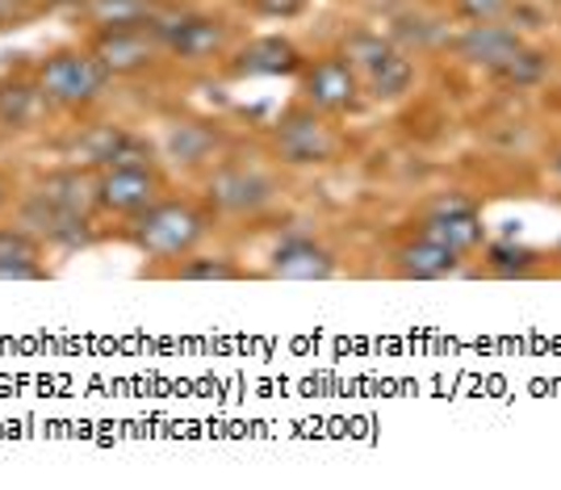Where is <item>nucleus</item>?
Returning a JSON list of instances; mask_svg holds the SVG:
<instances>
[{
    "label": "nucleus",
    "instance_id": "9b49d317",
    "mask_svg": "<svg viewBox=\"0 0 561 490\" xmlns=\"http://www.w3.org/2000/svg\"><path fill=\"white\" fill-rule=\"evenodd\" d=\"M420 235H427V239H436V243L453 248L457 257H469V252H478V248L486 243L482 214L473 210V202L457 197V193H453V197H440V202L427 210Z\"/></svg>",
    "mask_w": 561,
    "mask_h": 490
},
{
    "label": "nucleus",
    "instance_id": "6e6552de",
    "mask_svg": "<svg viewBox=\"0 0 561 490\" xmlns=\"http://www.w3.org/2000/svg\"><path fill=\"white\" fill-rule=\"evenodd\" d=\"M360 76L344 55H323L302 64V101L319 114H356L360 110Z\"/></svg>",
    "mask_w": 561,
    "mask_h": 490
},
{
    "label": "nucleus",
    "instance_id": "4468645a",
    "mask_svg": "<svg viewBox=\"0 0 561 490\" xmlns=\"http://www.w3.org/2000/svg\"><path fill=\"white\" fill-rule=\"evenodd\" d=\"M394 273L407 281H445L453 273H461V257L445 248V243H436V239H411V243H402L394 252Z\"/></svg>",
    "mask_w": 561,
    "mask_h": 490
},
{
    "label": "nucleus",
    "instance_id": "dca6fc26",
    "mask_svg": "<svg viewBox=\"0 0 561 490\" xmlns=\"http://www.w3.org/2000/svg\"><path fill=\"white\" fill-rule=\"evenodd\" d=\"M34 193L71 214H93L96 210V172L93 168H80V163H76V168H55L47 176H38Z\"/></svg>",
    "mask_w": 561,
    "mask_h": 490
},
{
    "label": "nucleus",
    "instance_id": "6ab92c4d",
    "mask_svg": "<svg viewBox=\"0 0 561 490\" xmlns=\"http://www.w3.org/2000/svg\"><path fill=\"white\" fill-rule=\"evenodd\" d=\"M222 147V139L202 122H172L164 135V156L181 168H202L214 160V151Z\"/></svg>",
    "mask_w": 561,
    "mask_h": 490
},
{
    "label": "nucleus",
    "instance_id": "5701e85b",
    "mask_svg": "<svg viewBox=\"0 0 561 490\" xmlns=\"http://www.w3.org/2000/svg\"><path fill=\"white\" fill-rule=\"evenodd\" d=\"M545 71H549V55H545V50L519 47L494 76H499V80H512V84H537Z\"/></svg>",
    "mask_w": 561,
    "mask_h": 490
},
{
    "label": "nucleus",
    "instance_id": "4be33fe9",
    "mask_svg": "<svg viewBox=\"0 0 561 490\" xmlns=\"http://www.w3.org/2000/svg\"><path fill=\"white\" fill-rule=\"evenodd\" d=\"M537 264L540 257L533 248H515V243H491L486 248V269H491L494 277H524Z\"/></svg>",
    "mask_w": 561,
    "mask_h": 490
},
{
    "label": "nucleus",
    "instance_id": "bb28decb",
    "mask_svg": "<svg viewBox=\"0 0 561 490\" xmlns=\"http://www.w3.org/2000/svg\"><path fill=\"white\" fill-rule=\"evenodd\" d=\"M9 197H13V185H9V176L0 172V214H4V206H9Z\"/></svg>",
    "mask_w": 561,
    "mask_h": 490
},
{
    "label": "nucleus",
    "instance_id": "aec40b11",
    "mask_svg": "<svg viewBox=\"0 0 561 490\" xmlns=\"http://www.w3.org/2000/svg\"><path fill=\"white\" fill-rule=\"evenodd\" d=\"M84 18L96 30H110V25H151L160 18V9L151 0H84Z\"/></svg>",
    "mask_w": 561,
    "mask_h": 490
},
{
    "label": "nucleus",
    "instance_id": "a211bd4d",
    "mask_svg": "<svg viewBox=\"0 0 561 490\" xmlns=\"http://www.w3.org/2000/svg\"><path fill=\"white\" fill-rule=\"evenodd\" d=\"M43 105H47V96L38 89V76H30V71L0 76V130H25L43 114Z\"/></svg>",
    "mask_w": 561,
    "mask_h": 490
},
{
    "label": "nucleus",
    "instance_id": "0eeeda50",
    "mask_svg": "<svg viewBox=\"0 0 561 490\" xmlns=\"http://www.w3.org/2000/svg\"><path fill=\"white\" fill-rule=\"evenodd\" d=\"M164 193L160 168H96V210L114 218H139Z\"/></svg>",
    "mask_w": 561,
    "mask_h": 490
},
{
    "label": "nucleus",
    "instance_id": "2eb2a0df",
    "mask_svg": "<svg viewBox=\"0 0 561 490\" xmlns=\"http://www.w3.org/2000/svg\"><path fill=\"white\" fill-rule=\"evenodd\" d=\"M0 281H47V248L25 227H0Z\"/></svg>",
    "mask_w": 561,
    "mask_h": 490
},
{
    "label": "nucleus",
    "instance_id": "393cba45",
    "mask_svg": "<svg viewBox=\"0 0 561 490\" xmlns=\"http://www.w3.org/2000/svg\"><path fill=\"white\" fill-rule=\"evenodd\" d=\"M248 4H252V13L268 18V22H289L306 9V0H248Z\"/></svg>",
    "mask_w": 561,
    "mask_h": 490
},
{
    "label": "nucleus",
    "instance_id": "f8f14e48",
    "mask_svg": "<svg viewBox=\"0 0 561 490\" xmlns=\"http://www.w3.org/2000/svg\"><path fill=\"white\" fill-rule=\"evenodd\" d=\"M335 257H331L323 243L306 239V235H294L277 243V252L268 257V277L277 281H331L335 277Z\"/></svg>",
    "mask_w": 561,
    "mask_h": 490
},
{
    "label": "nucleus",
    "instance_id": "20e7f679",
    "mask_svg": "<svg viewBox=\"0 0 561 490\" xmlns=\"http://www.w3.org/2000/svg\"><path fill=\"white\" fill-rule=\"evenodd\" d=\"M340 135L328 126V114H319L314 105H294L285 110L273 130V151L294 168H310V163H331L340 156Z\"/></svg>",
    "mask_w": 561,
    "mask_h": 490
},
{
    "label": "nucleus",
    "instance_id": "1a4fd4ad",
    "mask_svg": "<svg viewBox=\"0 0 561 490\" xmlns=\"http://www.w3.org/2000/svg\"><path fill=\"white\" fill-rule=\"evenodd\" d=\"M156 30L164 38V50L172 59H185V64H202L227 50L231 38V25L222 18H206V13H176V18H156Z\"/></svg>",
    "mask_w": 561,
    "mask_h": 490
},
{
    "label": "nucleus",
    "instance_id": "39448f33",
    "mask_svg": "<svg viewBox=\"0 0 561 490\" xmlns=\"http://www.w3.org/2000/svg\"><path fill=\"white\" fill-rule=\"evenodd\" d=\"M273 197H277L273 176L260 172V168H248V163H222V168H214L210 181H206L210 210L227 214V218H252L264 206H273Z\"/></svg>",
    "mask_w": 561,
    "mask_h": 490
},
{
    "label": "nucleus",
    "instance_id": "a878e982",
    "mask_svg": "<svg viewBox=\"0 0 561 490\" xmlns=\"http://www.w3.org/2000/svg\"><path fill=\"white\" fill-rule=\"evenodd\" d=\"M34 18V0H0V30H13Z\"/></svg>",
    "mask_w": 561,
    "mask_h": 490
},
{
    "label": "nucleus",
    "instance_id": "9d476101",
    "mask_svg": "<svg viewBox=\"0 0 561 490\" xmlns=\"http://www.w3.org/2000/svg\"><path fill=\"white\" fill-rule=\"evenodd\" d=\"M22 227L34 239H43V248H64V252H80L93 243V223L89 214H71L64 206H55L38 193H25V202L18 206Z\"/></svg>",
    "mask_w": 561,
    "mask_h": 490
},
{
    "label": "nucleus",
    "instance_id": "f3484780",
    "mask_svg": "<svg viewBox=\"0 0 561 490\" xmlns=\"http://www.w3.org/2000/svg\"><path fill=\"white\" fill-rule=\"evenodd\" d=\"M234 71L239 76H294L302 71V50L280 34H264L234 55Z\"/></svg>",
    "mask_w": 561,
    "mask_h": 490
},
{
    "label": "nucleus",
    "instance_id": "7ed1b4c3",
    "mask_svg": "<svg viewBox=\"0 0 561 490\" xmlns=\"http://www.w3.org/2000/svg\"><path fill=\"white\" fill-rule=\"evenodd\" d=\"M344 59L360 76V89L374 101H398L415 84V64L407 59V50H398L390 38L369 34V30H356L344 38Z\"/></svg>",
    "mask_w": 561,
    "mask_h": 490
},
{
    "label": "nucleus",
    "instance_id": "423d86ee",
    "mask_svg": "<svg viewBox=\"0 0 561 490\" xmlns=\"http://www.w3.org/2000/svg\"><path fill=\"white\" fill-rule=\"evenodd\" d=\"M89 50L101 59V68L110 71V76H139V71L160 64L164 38H160L156 22L151 25H110V30H96Z\"/></svg>",
    "mask_w": 561,
    "mask_h": 490
},
{
    "label": "nucleus",
    "instance_id": "f257e3e1",
    "mask_svg": "<svg viewBox=\"0 0 561 490\" xmlns=\"http://www.w3.org/2000/svg\"><path fill=\"white\" fill-rule=\"evenodd\" d=\"M210 231L206 210H197L193 202H172L160 197L156 206H147L139 218H130L126 239L151 260H185Z\"/></svg>",
    "mask_w": 561,
    "mask_h": 490
},
{
    "label": "nucleus",
    "instance_id": "b1692460",
    "mask_svg": "<svg viewBox=\"0 0 561 490\" xmlns=\"http://www.w3.org/2000/svg\"><path fill=\"white\" fill-rule=\"evenodd\" d=\"M457 13L466 22H503V13H512V0H457Z\"/></svg>",
    "mask_w": 561,
    "mask_h": 490
},
{
    "label": "nucleus",
    "instance_id": "f03ea898",
    "mask_svg": "<svg viewBox=\"0 0 561 490\" xmlns=\"http://www.w3.org/2000/svg\"><path fill=\"white\" fill-rule=\"evenodd\" d=\"M34 76H38V89L47 96V105H55V110H89L93 101L105 96L110 80H114L89 47L50 50L47 59L34 68Z\"/></svg>",
    "mask_w": 561,
    "mask_h": 490
},
{
    "label": "nucleus",
    "instance_id": "412c9836",
    "mask_svg": "<svg viewBox=\"0 0 561 490\" xmlns=\"http://www.w3.org/2000/svg\"><path fill=\"white\" fill-rule=\"evenodd\" d=\"M176 281H243V269L227 257H185V264L172 269Z\"/></svg>",
    "mask_w": 561,
    "mask_h": 490
},
{
    "label": "nucleus",
    "instance_id": "ddd939ff",
    "mask_svg": "<svg viewBox=\"0 0 561 490\" xmlns=\"http://www.w3.org/2000/svg\"><path fill=\"white\" fill-rule=\"evenodd\" d=\"M453 47H457V55H461L466 64H473V68L499 71L515 50L524 47V38L503 22H473L466 34H457Z\"/></svg>",
    "mask_w": 561,
    "mask_h": 490
},
{
    "label": "nucleus",
    "instance_id": "cd10ccee",
    "mask_svg": "<svg viewBox=\"0 0 561 490\" xmlns=\"http://www.w3.org/2000/svg\"><path fill=\"white\" fill-rule=\"evenodd\" d=\"M553 176H558V181H561V151H558V156H553Z\"/></svg>",
    "mask_w": 561,
    "mask_h": 490
}]
</instances>
